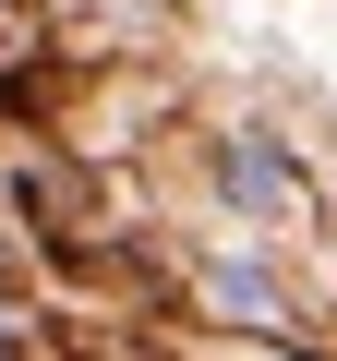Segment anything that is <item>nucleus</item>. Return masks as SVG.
Segmentation results:
<instances>
[{"instance_id":"obj_3","label":"nucleus","mask_w":337,"mask_h":361,"mask_svg":"<svg viewBox=\"0 0 337 361\" xmlns=\"http://www.w3.org/2000/svg\"><path fill=\"white\" fill-rule=\"evenodd\" d=\"M289 361H301V349H289Z\"/></svg>"},{"instance_id":"obj_2","label":"nucleus","mask_w":337,"mask_h":361,"mask_svg":"<svg viewBox=\"0 0 337 361\" xmlns=\"http://www.w3.org/2000/svg\"><path fill=\"white\" fill-rule=\"evenodd\" d=\"M217 301H229L241 325H289V301H277V289H265L253 265H217Z\"/></svg>"},{"instance_id":"obj_1","label":"nucleus","mask_w":337,"mask_h":361,"mask_svg":"<svg viewBox=\"0 0 337 361\" xmlns=\"http://www.w3.org/2000/svg\"><path fill=\"white\" fill-rule=\"evenodd\" d=\"M217 180H229L241 217H289V205H301V169H289V145H265V133H229V145H217Z\"/></svg>"}]
</instances>
